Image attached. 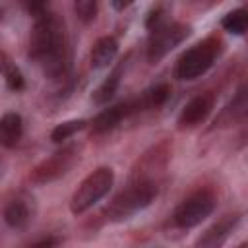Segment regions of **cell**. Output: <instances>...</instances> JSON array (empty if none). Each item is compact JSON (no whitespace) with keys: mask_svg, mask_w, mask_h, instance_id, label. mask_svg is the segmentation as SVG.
I'll list each match as a JSON object with an SVG mask.
<instances>
[{"mask_svg":"<svg viewBox=\"0 0 248 248\" xmlns=\"http://www.w3.org/2000/svg\"><path fill=\"white\" fill-rule=\"evenodd\" d=\"M2 74H4L6 85H8L12 91H21V89L25 87V79H23L21 70L10 60V56H8L6 52L2 54Z\"/></svg>","mask_w":248,"mask_h":248,"instance_id":"cell-19","label":"cell"},{"mask_svg":"<svg viewBox=\"0 0 248 248\" xmlns=\"http://www.w3.org/2000/svg\"><path fill=\"white\" fill-rule=\"evenodd\" d=\"M79 161V147L78 145H66L58 151H54L50 157L43 159L29 174V180L33 184H50L64 174H68L74 165Z\"/></svg>","mask_w":248,"mask_h":248,"instance_id":"cell-6","label":"cell"},{"mask_svg":"<svg viewBox=\"0 0 248 248\" xmlns=\"http://www.w3.org/2000/svg\"><path fill=\"white\" fill-rule=\"evenodd\" d=\"M23 134V120L17 112H6L0 118V143L8 149L16 147Z\"/></svg>","mask_w":248,"mask_h":248,"instance_id":"cell-14","label":"cell"},{"mask_svg":"<svg viewBox=\"0 0 248 248\" xmlns=\"http://www.w3.org/2000/svg\"><path fill=\"white\" fill-rule=\"evenodd\" d=\"M85 126H87V122H85L83 118H78V120H66V122L58 124V126L50 132V140H52L54 143H62V141L70 140L74 134L81 132Z\"/></svg>","mask_w":248,"mask_h":248,"instance_id":"cell-20","label":"cell"},{"mask_svg":"<svg viewBox=\"0 0 248 248\" xmlns=\"http://www.w3.org/2000/svg\"><path fill=\"white\" fill-rule=\"evenodd\" d=\"M29 58L48 79H62L70 68L64 21L56 14H43L35 19L29 35Z\"/></svg>","mask_w":248,"mask_h":248,"instance_id":"cell-1","label":"cell"},{"mask_svg":"<svg viewBox=\"0 0 248 248\" xmlns=\"http://www.w3.org/2000/svg\"><path fill=\"white\" fill-rule=\"evenodd\" d=\"M167 163H169V147L167 143H159L138 161V165L132 170V180H145L159 184V176L165 172Z\"/></svg>","mask_w":248,"mask_h":248,"instance_id":"cell-9","label":"cell"},{"mask_svg":"<svg viewBox=\"0 0 248 248\" xmlns=\"http://www.w3.org/2000/svg\"><path fill=\"white\" fill-rule=\"evenodd\" d=\"M170 95V87L167 83H157L153 87H149L147 91H143L140 95V103H141V110H153L159 108L167 103Z\"/></svg>","mask_w":248,"mask_h":248,"instance_id":"cell-17","label":"cell"},{"mask_svg":"<svg viewBox=\"0 0 248 248\" xmlns=\"http://www.w3.org/2000/svg\"><path fill=\"white\" fill-rule=\"evenodd\" d=\"M215 205H217V198L211 190L207 188L196 190L176 205L172 213V221L180 229H192L202 221H205L213 213Z\"/></svg>","mask_w":248,"mask_h":248,"instance_id":"cell-5","label":"cell"},{"mask_svg":"<svg viewBox=\"0 0 248 248\" xmlns=\"http://www.w3.org/2000/svg\"><path fill=\"white\" fill-rule=\"evenodd\" d=\"M112 4H114V8H116L118 12H122L124 8L132 6V4H134V0H112Z\"/></svg>","mask_w":248,"mask_h":248,"instance_id":"cell-23","label":"cell"},{"mask_svg":"<svg viewBox=\"0 0 248 248\" xmlns=\"http://www.w3.org/2000/svg\"><path fill=\"white\" fill-rule=\"evenodd\" d=\"M213 105H215V97L209 91L192 97L182 107V110H180V114L176 118L178 130H192V128H198L200 124H203L207 120V116L211 114Z\"/></svg>","mask_w":248,"mask_h":248,"instance_id":"cell-10","label":"cell"},{"mask_svg":"<svg viewBox=\"0 0 248 248\" xmlns=\"http://www.w3.org/2000/svg\"><path fill=\"white\" fill-rule=\"evenodd\" d=\"M221 52V41L217 37H207L202 43L188 48L174 66V78L182 81H192L203 76L217 60Z\"/></svg>","mask_w":248,"mask_h":248,"instance_id":"cell-3","label":"cell"},{"mask_svg":"<svg viewBox=\"0 0 248 248\" xmlns=\"http://www.w3.org/2000/svg\"><path fill=\"white\" fill-rule=\"evenodd\" d=\"M141 112V103H140V97H134V99H128V101H122L118 105H112L105 110H101L93 122H91V130L93 134H105V132H110L114 130L122 120L130 118L132 114H138Z\"/></svg>","mask_w":248,"mask_h":248,"instance_id":"cell-8","label":"cell"},{"mask_svg":"<svg viewBox=\"0 0 248 248\" xmlns=\"http://www.w3.org/2000/svg\"><path fill=\"white\" fill-rule=\"evenodd\" d=\"M240 223V215L238 213H229V215H223L217 223H213L200 238H198V246H207V248H211V246H219V244H223L227 238H229V234L236 229V225Z\"/></svg>","mask_w":248,"mask_h":248,"instance_id":"cell-12","label":"cell"},{"mask_svg":"<svg viewBox=\"0 0 248 248\" xmlns=\"http://www.w3.org/2000/svg\"><path fill=\"white\" fill-rule=\"evenodd\" d=\"M35 200L31 194L27 192H17L16 196H12L6 205H4V223L10 227V229H25L31 221H33V215H35Z\"/></svg>","mask_w":248,"mask_h":248,"instance_id":"cell-11","label":"cell"},{"mask_svg":"<svg viewBox=\"0 0 248 248\" xmlns=\"http://www.w3.org/2000/svg\"><path fill=\"white\" fill-rule=\"evenodd\" d=\"M242 114H248V85L240 87L234 95V99L221 110L219 118L215 120V124H232V120L240 118Z\"/></svg>","mask_w":248,"mask_h":248,"instance_id":"cell-16","label":"cell"},{"mask_svg":"<svg viewBox=\"0 0 248 248\" xmlns=\"http://www.w3.org/2000/svg\"><path fill=\"white\" fill-rule=\"evenodd\" d=\"M221 27L232 35H242L248 31V10L246 8H236L225 14L221 19Z\"/></svg>","mask_w":248,"mask_h":248,"instance_id":"cell-18","label":"cell"},{"mask_svg":"<svg viewBox=\"0 0 248 248\" xmlns=\"http://www.w3.org/2000/svg\"><path fill=\"white\" fill-rule=\"evenodd\" d=\"M48 2H50V0H25V6H27V12L37 19V17H41L43 14H46Z\"/></svg>","mask_w":248,"mask_h":248,"instance_id":"cell-22","label":"cell"},{"mask_svg":"<svg viewBox=\"0 0 248 248\" xmlns=\"http://www.w3.org/2000/svg\"><path fill=\"white\" fill-rule=\"evenodd\" d=\"M97 8H99V0H74L76 16H78L83 23H89L91 19H95Z\"/></svg>","mask_w":248,"mask_h":248,"instance_id":"cell-21","label":"cell"},{"mask_svg":"<svg viewBox=\"0 0 248 248\" xmlns=\"http://www.w3.org/2000/svg\"><path fill=\"white\" fill-rule=\"evenodd\" d=\"M118 54V41L112 35H105L101 39H97L91 46V66L95 70L107 68Z\"/></svg>","mask_w":248,"mask_h":248,"instance_id":"cell-13","label":"cell"},{"mask_svg":"<svg viewBox=\"0 0 248 248\" xmlns=\"http://www.w3.org/2000/svg\"><path fill=\"white\" fill-rule=\"evenodd\" d=\"M122 72H124V66L118 64V66L112 68V72L99 83V87L93 91V103H95V105H107V103L114 97V93H116L118 87H120Z\"/></svg>","mask_w":248,"mask_h":248,"instance_id":"cell-15","label":"cell"},{"mask_svg":"<svg viewBox=\"0 0 248 248\" xmlns=\"http://www.w3.org/2000/svg\"><path fill=\"white\" fill-rule=\"evenodd\" d=\"M188 35H190V27L182 23H161L153 27L147 43V60L151 64H157L172 48H176Z\"/></svg>","mask_w":248,"mask_h":248,"instance_id":"cell-7","label":"cell"},{"mask_svg":"<svg viewBox=\"0 0 248 248\" xmlns=\"http://www.w3.org/2000/svg\"><path fill=\"white\" fill-rule=\"evenodd\" d=\"M114 184V170L110 167H99L93 172H89L76 192L70 198V211L74 215H81L87 209H91L99 200H103L108 190Z\"/></svg>","mask_w":248,"mask_h":248,"instance_id":"cell-4","label":"cell"},{"mask_svg":"<svg viewBox=\"0 0 248 248\" xmlns=\"http://www.w3.org/2000/svg\"><path fill=\"white\" fill-rule=\"evenodd\" d=\"M54 244H58L56 238H43V240H39V242H33L35 248H39V246H54Z\"/></svg>","mask_w":248,"mask_h":248,"instance_id":"cell-24","label":"cell"},{"mask_svg":"<svg viewBox=\"0 0 248 248\" xmlns=\"http://www.w3.org/2000/svg\"><path fill=\"white\" fill-rule=\"evenodd\" d=\"M159 190V184L145 180H130L128 188L118 192L105 207V217L112 223H122L151 205Z\"/></svg>","mask_w":248,"mask_h":248,"instance_id":"cell-2","label":"cell"}]
</instances>
